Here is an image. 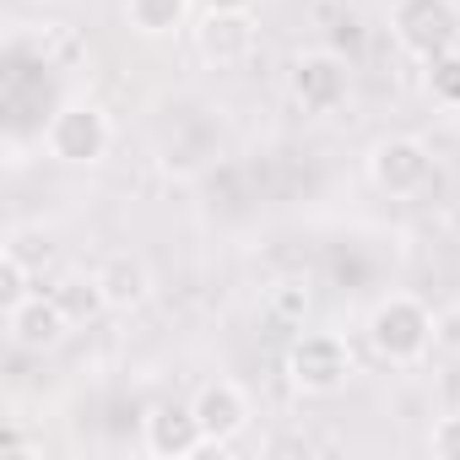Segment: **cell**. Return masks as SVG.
I'll return each instance as SVG.
<instances>
[{"mask_svg":"<svg viewBox=\"0 0 460 460\" xmlns=\"http://www.w3.org/2000/svg\"><path fill=\"white\" fill-rule=\"evenodd\" d=\"M6 250L39 271V261H49V250H55V244H49V234H44V227H12V234H6Z\"/></svg>","mask_w":460,"mask_h":460,"instance_id":"cell-16","label":"cell"},{"mask_svg":"<svg viewBox=\"0 0 460 460\" xmlns=\"http://www.w3.org/2000/svg\"><path fill=\"white\" fill-rule=\"evenodd\" d=\"M206 6H250V0H206Z\"/></svg>","mask_w":460,"mask_h":460,"instance_id":"cell-20","label":"cell"},{"mask_svg":"<svg viewBox=\"0 0 460 460\" xmlns=\"http://www.w3.org/2000/svg\"><path fill=\"white\" fill-rule=\"evenodd\" d=\"M422 87H428V98H433L444 114H460V49H449V55L428 60Z\"/></svg>","mask_w":460,"mask_h":460,"instance_id":"cell-14","label":"cell"},{"mask_svg":"<svg viewBox=\"0 0 460 460\" xmlns=\"http://www.w3.org/2000/svg\"><path fill=\"white\" fill-rule=\"evenodd\" d=\"M141 449L152 460H190V455H200L211 444H206V433H200L190 406H152L141 417Z\"/></svg>","mask_w":460,"mask_h":460,"instance_id":"cell-10","label":"cell"},{"mask_svg":"<svg viewBox=\"0 0 460 460\" xmlns=\"http://www.w3.org/2000/svg\"><path fill=\"white\" fill-rule=\"evenodd\" d=\"M190 33H195V55L217 71H234V66L255 60V49H261V22L250 6H206Z\"/></svg>","mask_w":460,"mask_h":460,"instance_id":"cell-5","label":"cell"},{"mask_svg":"<svg viewBox=\"0 0 460 460\" xmlns=\"http://www.w3.org/2000/svg\"><path fill=\"white\" fill-rule=\"evenodd\" d=\"M271 309H277V314H288V320H304L309 293H304L298 282H277V288H271Z\"/></svg>","mask_w":460,"mask_h":460,"instance_id":"cell-19","label":"cell"},{"mask_svg":"<svg viewBox=\"0 0 460 460\" xmlns=\"http://www.w3.org/2000/svg\"><path fill=\"white\" fill-rule=\"evenodd\" d=\"M33 266L28 261H17L12 250H0V304H17V298H28L33 288Z\"/></svg>","mask_w":460,"mask_h":460,"instance_id":"cell-15","label":"cell"},{"mask_svg":"<svg viewBox=\"0 0 460 460\" xmlns=\"http://www.w3.org/2000/svg\"><path fill=\"white\" fill-rule=\"evenodd\" d=\"M428 455L433 460H460V411H449L428 428Z\"/></svg>","mask_w":460,"mask_h":460,"instance_id":"cell-17","label":"cell"},{"mask_svg":"<svg viewBox=\"0 0 460 460\" xmlns=\"http://www.w3.org/2000/svg\"><path fill=\"white\" fill-rule=\"evenodd\" d=\"M288 98L304 114H336L352 98V71L336 49H298L288 60Z\"/></svg>","mask_w":460,"mask_h":460,"instance_id":"cell-6","label":"cell"},{"mask_svg":"<svg viewBox=\"0 0 460 460\" xmlns=\"http://www.w3.org/2000/svg\"><path fill=\"white\" fill-rule=\"evenodd\" d=\"M190 411H195V422H200V433H206L211 449L234 444V438L250 428V417H255L239 379H206V385L190 395Z\"/></svg>","mask_w":460,"mask_h":460,"instance_id":"cell-8","label":"cell"},{"mask_svg":"<svg viewBox=\"0 0 460 460\" xmlns=\"http://www.w3.org/2000/svg\"><path fill=\"white\" fill-rule=\"evenodd\" d=\"M125 22L141 39H173L190 22V0H125Z\"/></svg>","mask_w":460,"mask_h":460,"instance_id":"cell-12","label":"cell"},{"mask_svg":"<svg viewBox=\"0 0 460 460\" xmlns=\"http://www.w3.org/2000/svg\"><path fill=\"white\" fill-rule=\"evenodd\" d=\"M49 293L60 298V309L71 314V325H82V320H93V314H103V309H109L98 271H71V277H60V288H49Z\"/></svg>","mask_w":460,"mask_h":460,"instance_id":"cell-13","label":"cell"},{"mask_svg":"<svg viewBox=\"0 0 460 460\" xmlns=\"http://www.w3.org/2000/svg\"><path fill=\"white\" fill-rule=\"evenodd\" d=\"M390 39L411 60H438L460 49V6L455 0H395L390 6Z\"/></svg>","mask_w":460,"mask_h":460,"instance_id":"cell-3","label":"cell"},{"mask_svg":"<svg viewBox=\"0 0 460 460\" xmlns=\"http://www.w3.org/2000/svg\"><path fill=\"white\" fill-rule=\"evenodd\" d=\"M368 347L395 368L422 363L433 352V309L417 293H385L368 314Z\"/></svg>","mask_w":460,"mask_h":460,"instance_id":"cell-2","label":"cell"},{"mask_svg":"<svg viewBox=\"0 0 460 460\" xmlns=\"http://www.w3.org/2000/svg\"><path fill=\"white\" fill-rule=\"evenodd\" d=\"M288 379L304 395H336L352 379V347L336 331H304L288 347Z\"/></svg>","mask_w":460,"mask_h":460,"instance_id":"cell-7","label":"cell"},{"mask_svg":"<svg viewBox=\"0 0 460 460\" xmlns=\"http://www.w3.org/2000/svg\"><path fill=\"white\" fill-rule=\"evenodd\" d=\"M66 331H71V314L60 309L55 293H28V298L6 304V336L22 352H49L66 341Z\"/></svg>","mask_w":460,"mask_h":460,"instance_id":"cell-9","label":"cell"},{"mask_svg":"<svg viewBox=\"0 0 460 460\" xmlns=\"http://www.w3.org/2000/svg\"><path fill=\"white\" fill-rule=\"evenodd\" d=\"M39 141H44V152H49L55 163H66V168H98V163L109 157V146H114V125H109L103 103H93V98H66L60 109H49Z\"/></svg>","mask_w":460,"mask_h":460,"instance_id":"cell-1","label":"cell"},{"mask_svg":"<svg viewBox=\"0 0 460 460\" xmlns=\"http://www.w3.org/2000/svg\"><path fill=\"white\" fill-rule=\"evenodd\" d=\"M368 184L390 200H411L433 184V152L422 136H379L368 146Z\"/></svg>","mask_w":460,"mask_h":460,"instance_id":"cell-4","label":"cell"},{"mask_svg":"<svg viewBox=\"0 0 460 460\" xmlns=\"http://www.w3.org/2000/svg\"><path fill=\"white\" fill-rule=\"evenodd\" d=\"M433 352H444V358H460V304L433 314Z\"/></svg>","mask_w":460,"mask_h":460,"instance_id":"cell-18","label":"cell"},{"mask_svg":"<svg viewBox=\"0 0 460 460\" xmlns=\"http://www.w3.org/2000/svg\"><path fill=\"white\" fill-rule=\"evenodd\" d=\"M44 6H60V0H44Z\"/></svg>","mask_w":460,"mask_h":460,"instance_id":"cell-21","label":"cell"},{"mask_svg":"<svg viewBox=\"0 0 460 460\" xmlns=\"http://www.w3.org/2000/svg\"><path fill=\"white\" fill-rule=\"evenodd\" d=\"M98 282H103L109 309H136V304L152 293V271H146V261H136V255H109V261L98 266Z\"/></svg>","mask_w":460,"mask_h":460,"instance_id":"cell-11","label":"cell"}]
</instances>
